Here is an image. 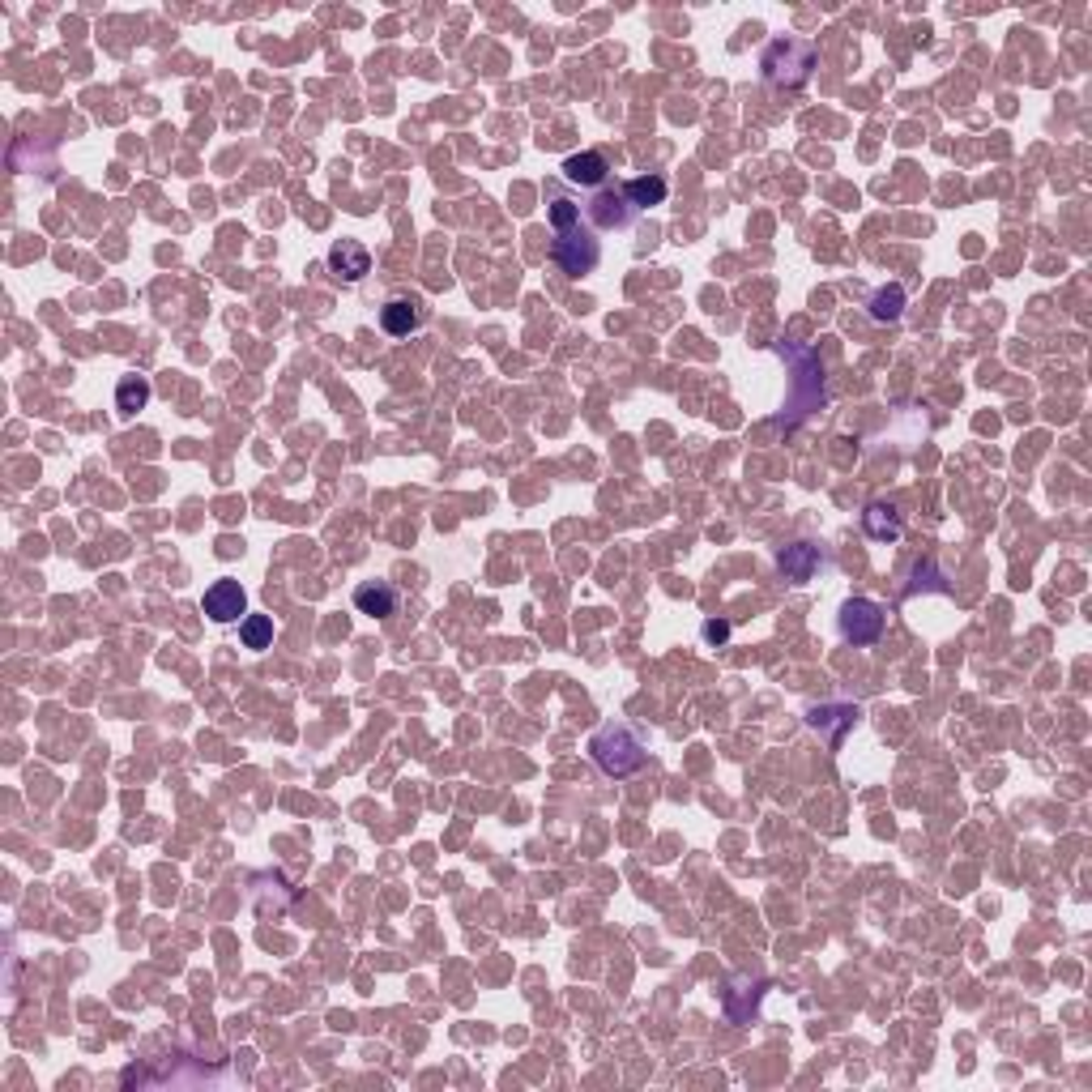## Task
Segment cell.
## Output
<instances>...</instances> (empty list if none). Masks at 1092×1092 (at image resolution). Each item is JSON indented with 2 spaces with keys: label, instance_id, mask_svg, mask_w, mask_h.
<instances>
[{
  "label": "cell",
  "instance_id": "5b68a950",
  "mask_svg": "<svg viewBox=\"0 0 1092 1092\" xmlns=\"http://www.w3.org/2000/svg\"><path fill=\"white\" fill-rule=\"evenodd\" d=\"M205 615L213 619V623H236V619H244V611H248V594H244V585L240 581H230V577H222V581H213L209 589H205Z\"/></svg>",
  "mask_w": 1092,
  "mask_h": 1092
},
{
  "label": "cell",
  "instance_id": "ba28073f",
  "mask_svg": "<svg viewBox=\"0 0 1092 1092\" xmlns=\"http://www.w3.org/2000/svg\"><path fill=\"white\" fill-rule=\"evenodd\" d=\"M427 320V308L419 299H388L380 308V325L388 337H410Z\"/></svg>",
  "mask_w": 1092,
  "mask_h": 1092
},
{
  "label": "cell",
  "instance_id": "8fae6325",
  "mask_svg": "<svg viewBox=\"0 0 1092 1092\" xmlns=\"http://www.w3.org/2000/svg\"><path fill=\"white\" fill-rule=\"evenodd\" d=\"M589 218H594V226H628L632 218V205H628V196L623 192H598L594 196V205H589Z\"/></svg>",
  "mask_w": 1092,
  "mask_h": 1092
},
{
  "label": "cell",
  "instance_id": "9a60e30c",
  "mask_svg": "<svg viewBox=\"0 0 1092 1092\" xmlns=\"http://www.w3.org/2000/svg\"><path fill=\"white\" fill-rule=\"evenodd\" d=\"M240 640H244V649H270L274 644V619L270 615H244L240 619Z\"/></svg>",
  "mask_w": 1092,
  "mask_h": 1092
},
{
  "label": "cell",
  "instance_id": "9c48e42d",
  "mask_svg": "<svg viewBox=\"0 0 1092 1092\" xmlns=\"http://www.w3.org/2000/svg\"><path fill=\"white\" fill-rule=\"evenodd\" d=\"M354 606H359L363 615H371V619H388V615H398V589L393 585H359L354 589Z\"/></svg>",
  "mask_w": 1092,
  "mask_h": 1092
},
{
  "label": "cell",
  "instance_id": "3957f363",
  "mask_svg": "<svg viewBox=\"0 0 1092 1092\" xmlns=\"http://www.w3.org/2000/svg\"><path fill=\"white\" fill-rule=\"evenodd\" d=\"M555 261H560V270L568 274V278H585V274H594L598 270V240L589 236L585 226H577V230H564L560 240H555Z\"/></svg>",
  "mask_w": 1092,
  "mask_h": 1092
},
{
  "label": "cell",
  "instance_id": "7a4b0ae2",
  "mask_svg": "<svg viewBox=\"0 0 1092 1092\" xmlns=\"http://www.w3.org/2000/svg\"><path fill=\"white\" fill-rule=\"evenodd\" d=\"M815 47L811 43H798V39H777L773 47L764 51V77L773 86H802L811 77L815 68Z\"/></svg>",
  "mask_w": 1092,
  "mask_h": 1092
},
{
  "label": "cell",
  "instance_id": "30bf717a",
  "mask_svg": "<svg viewBox=\"0 0 1092 1092\" xmlns=\"http://www.w3.org/2000/svg\"><path fill=\"white\" fill-rule=\"evenodd\" d=\"M815 568H819V551L811 542H794V547H785L781 551V572L790 577L794 585H807L815 577Z\"/></svg>",
  "mask_w": 1092,
  "mask_h": 1092
},
{
  "label": "cell",
  "instance_id": "8992f818",
  "mask_svg": "<svg viewBox=\"0 0 1092 1092\" xmlns=\"http://www.w3.org/2000/svg\"><path fill=\"white\" fill-rule=\"evenodd\" d=\"M329 270H333V278H342V282H363L371 274V253H367L359 240H337L329 248Z\"/></svg>",
  "mask_w": 1092,
  "mask_h": 1092
},
{
  "label": "cell",
  "instance_id": "277c9868",
  "mask_svg": "<svg viewBox=\"0 0 1092 1092\" xmlns=\"http://www.w3.org/2000/svg\"><path fill=\"white\" fill-rule=\"evenodd\" d=\"M840 632L849 644H875L884 636V606L871 598H853L840 606Z\"/></svg>",
  "mask_w": 1092,
  "mask_h": 1092
},
{
  "label": "cell",
  "instance_id": "ac0fdd59",
  "mask_svg": "<svg viewBox=\"0 0 1092 1092\" xmlns=\"http://www.w3.org/2000/svg\"><path fill=\"white\" fill-rule=\"evenodd\" d=\"M705 640L726 644V640H730V623H726V619H709V623H705Z\"/></svg>",
  "mask_w": 1092,
  "mask_h": 1092
},
{
  "label": "cell",
  "instance_id": "7c38bea8",
  "mask_svg": "<svg viewBox=\"0 0 1092 1092\" xmlns=\"http://www.w3.org/2000/svg\"><path fill=\"white\" fill-rule=\"evenodd\" d=\"M863 525H867V533L875 542H897L901 538V512L892 508V504H871L867 512H863Z\"/></svg>",
  "mask_w": 1092,
  "mask_h": 1092
},
{
  "label": "cell",
  "instance_id": "6da1fadb",
  "mask_svg": "<svg viewBox=\"0 0 1092 1092\" xmlns=\"http://www.w3.org/2000/svg\"><path fill=\"white\" fill-rule=\"evenodd\" d=\"M589 751H594V760L606 777H632L636 768L644 764V747L640 739L628 730V726H606L594 734V743H589Z\"/></svg>",
  "mask_w": 1092,
  "mask_h": 1092
},
{
  "label": "cell",
  "instance_id": "e0dca14e",
  "mask_svg": "<svg viewBox=\"0 0 1092 1092\" xmlns=\"http://www.w3.org/2000/svg\"><path fill=\"white\" fill-rule=\"evenodd\" d=\"M551 226H555V236H564V230H577L581 226V205H572L568 196H555L551 201Z\"/></svg>",
  "mask_w": 1092,
  "mask_h": 1092
},
{
  "label": "cell",
  "instance_id": "2e32d148",
  "mask_svg": "<svg viewBox=\"0 0 1092 1092\" xmlns=\"http://www.w3.org/2000/svg\"><path fill=\"white\" fill-rule=\"evenodd\" d=\"M901 312H905V286H884V291L871 299V316L875 320H897Z\"/></svg>",
  "mask_w": 1092,
  "mask_h": 1092
},
{
  "label": "cell",
  "instance_id": "5bb4252c",
  "mask_svg": "<svg viewBox=\"0 0 1092 1092\" xmlns=\"http://www.w3.org/2000/svg\"><path fill=\"white\" fill-rule=\"evenodd\" d=\"M146 402H150V380L146 375H124V380L116 384V410L124 419L137 415V410H146Z\"/></svg>",
  "mask_w": 1092,
  "mask_h": 1092
},
{
  "label": "cell",
  "instance_id": "4fadbf2b",
  "mask_svg": "<svg viewBox=\"0 0 1092 1092\" xmlns=\"http://www.w3.org/2000/svg\"><path fill=\"white\" fill-rule=\"evenodd\" d=\"M666 180H661V175H640V180H628L623 184V196H628V205L632 209H653V205H661L666 201Z\"/></svg>",
  "mask_w": 1092,
  "mask_h": 1092
},
{
  "label": "cell",
  "instance_id": "52a82bcc",
  "mask_svg": "<svg viewBox=\"0 0 1092 1092\" xmlns=\"http://www.w3.org/2000/svg\"><path fill=\"white\" fill-rule=\"evenodd\" d=\"M564 180L577 184V188H602L611 180V163L598 154V150H581V154H568L564 158Z\"/></svg>",
  "mask_w": 1092,
  "mask_h": 1092
}]
</instances>
